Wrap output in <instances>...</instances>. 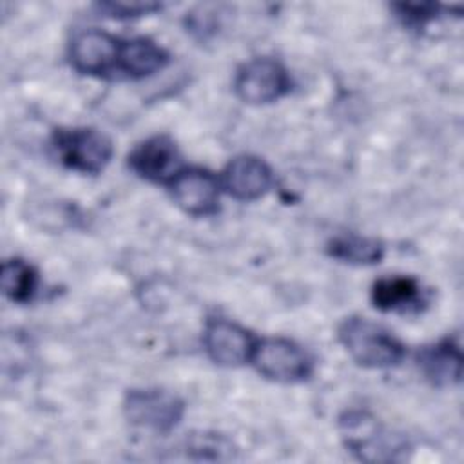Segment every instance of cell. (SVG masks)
<instances>
[{
    "label": "cell",
    "instance_id": "1",
    "mask_svg": "<svg viewBox=\"0 0 464 464\" xmlns=\"http://www.w3.org/2000/svg\"><path fill=\"white\" fill-rule=\"evenodd\" d=\"M337 337L350 357L364 368H390L404 357L402 343L366 317H346L337 328Z\"/></svg>",
    "mask_w": 464,
    "mask_h": 464
},
{
    "label": "cell",
    "instance_id": "2",
    "mask_svg": "<svg viewBox=\"0 0 464 464\" xmlns=\"http://www.w3.org/2000/svg\"><path fill=\"white\" fill-rule=\"evenodd\" d=\"M53 149L62 165L82 174L102 172L112 158V141L96 129H58L53 134Z\"/></svg>",
    "mask_w": 464,
    "mask_h": 464
},
{
    "label": "cell",
    "instance_id": "3",
    "mask_svg": "<svg viewBox=\"0 0 464 464\" xmlns=\"http://www.w3.org/2000/svg\"><path fill=\"white\" fill-rule=\"evenodd\" d=\"M339 430L346 448L362 460H395L404 451V440L381 428L375 417L350 410L339 417Z\"/></svg>",
    "mask_w": 464,
    "mask_h": 464
},
{
    "label": "cell",
    "instance_id": "4",
    "mask_svg": "<svg viewBox=\"0 0 464 464\" xmlns=\"http://www.w3.org/2000/svg\"><path fill=\"white\" fill-rule=\"evenodd\" d=\"M250 361L263 377L277 382L304 381L314 368V361L306 350L286 337L256 341Z\"/></svg>",
    "mask_w": 464,
    "mask_h": 464
},
{
    "label": "cell",
    "instance_id": "5",
    "mask_svg": "<svg viewBox=\"0 0 464 464\" xmlns=\"http://www.w3.org/2000/svg\"><path fill=\"white\" fill-rule=\"evenodd\" d=\"M123 413L134 426L167 433L183 419L185 404L170 392L160 388H136L127 392Z\"/></svg>",
    "mask_w": 464,
    "mask_h": 464
},
{
    "label": "cell",
    "instance_id": "6",
    "mask_svg": "<svg viewBox=\"0 0 464 464\" xmlns=\"http://www.w3.org/2000/svg\"><path fill=\"white\" fill-rule=\"evenodd\" d=\"M234 89L245 103L265 105L283 98L290 91V76L277 60L254 58L239 67Z\"/></svg>",
    "mask_w": 464,
    "mask_h": 464
},
{
    "label": "cell",
    "instance_id": "7",
    "mask_svg": "<svg viewBox=\"0 0 464 464\" xmlns=\"http://www.w3.org/2000/svg\"><path fill=\"white\" fill-rule=\"evenodd\" d=\"M129 167L143 179L169 185L183 170L181 154L165 134L150 136L136 145L129 154Z\"/></svg>",
    "mask_w": 464,
    "mask_h": 464
},
{
    "label": "cell",
    "instance_id": "8",
    "mask_svg": "<svg viewBox=\"0 0 464 464\" xmlns=\"http://www.w3.org/2000/svg\"><path fill=\"white\" fill-rule=\"evenodd\" d=\"M203 346L216 364L234 368L252 359L256 341L243 326L228 319H212L205 326Z\"/></svg>",
    "mask_w": 464,
    "mask_h": 464
},
{
    "label": "cell",
    "instance_id": "9",
    "mask_svg": "<svg viewBox=\"0 0 464 464\" xmlns=\"http://www.w3.org/2000/svg\"><path fill=\"white\" fill-rule=\"evenodd\" d=\"M121 42L100 29H87L78 33L69 49L71 63L83 74H105L118 67Z\"/></svg>",
    "mask_w": 464,
    "mask_h": 464
},
{
    "label": "cell",
    "instance_id": "10",
    "mask_svg": "<svg viewBox=\"0 0 464 464\" xmlns=\"http://www.w3.org/2000/svg\"><path fill=\"white\" fill-rule=\"evenodd\" d=\"M176 205L190 216H210L219 207V181L203 169H183L170 181Z\"/></svg>",
    "mask_w": 464,
    "mask_h": 464
},
{
    "label": "cell",
    "instance_id": "11",
    "mask_svg": "<svg viewBox=\"0 0 464 464\" xmlns=\"http://www.w3.org/2000/svg\"><path fill=\"white\" fill-rule=\"evenodd\" d=\"M272 170L265 160L252 154L232 158L223 170V187L237 201H256L272 187Z\"/></svg>",
    "mask_w": 464,
    "mask_h": 464
},
{
    "label": "cell",
    "instance_id": "12",
    "mask_svg": "<svg viewBox=\"0 0 464 464\" xmlns=\"http://www.w3.org/2000/svg\"><path fill=\"white\" fill-rule=\"evenodd\" d=\"M417 364L422 375L435 386H453L462 375V353L451 339L424 346L417 355Z\"/></svg>",
    "mask_w": 464,
    "mask_h": 464
},
{
    "label": "cell",
    "instance_id": "13",
    "mask_svg": "<svg viewBox=\"0 0 464 464\" xmlns=\"http://www.w3.org/2000/svg\"><path fill=\"white\" fill-rule=\"evenodd\" d=\"M372 303L382 312H408L422 304V288L410 276L381 277L372 286Z\"/></svg>",
    "mask_w": 464,
    "mask_h": 464
},
{
    "label": "cell",
    "instance_id": "14",
    "mask_svg": "<svg viewBox=\"0 0 464 464\" xmlns=\"http://www.w3.org/2000/svg\"><path fill=\"white\" fill-rule=\"evenodd\" d=\"M169 63V53L150 38H132L121 42L118 69L130 78H145L161 71Z\"/></svg>",
    "mask_w": 464,
    "mask_h": 464
},
{
    "label": "cell",
    "instance_id": "15",
    "mask_svg": "<svg viewBox=\"0 0 464 464\" xmlns=\"http://www.w3.org/2000/svg\"><path fill=\"white\" fill-rule=\"evenodd\" d=\"M328 256L350 265H375L384 257L381 241L359 234L334 236L326 245Z\"/></svg>",
    "mask_w": 464,
    "mask_h": 464
},
{
    "label": "cell",
    "instance_id": "16",
    "mask_svg": "<svg viewBox=\"0 0 464 464\" xmlns=\"http://www.w3.org/2000/svg\"><path fill=\"white\" fill-rule=\"evenodd\" d=\"M38 288V272L24 259H9L2 265V292L18 304L29 303Z\"/></svg>",
    "mask_w": 464,
    "mask_h": 464
},
{
    "label": "cell",
    "instance_id": "17",
    "mask_svg": "<svg viewBox=\"0 0 464 464\" xmlns=\"http://www.w3.org/2000/svg\"><path fill=\"white\" fill-rule=\"evenodd\" d=\"M100 9L114 18H134L154 13L161 9V5L156 2H105L100 4Z\"/></svg>",
    "mask_w": 464,
    "mask_h": 464
},
{
    "label": "cell",
    "instance_id": "18",
    "mask_svg": "<svg viewBox=\"0 0 464 464\" xmlns=\"http://www.w3.org/2000/svg\"><path fill=\"white\" fill-rule=\"evenodd\" d=\"M393 9L397 11V16H401L404 20V24L419 27L437 16L439 5H435V4H395Z\"/></svg>",
    "mask_w": 464,
    "mask_h": 464
}]
</instances>
